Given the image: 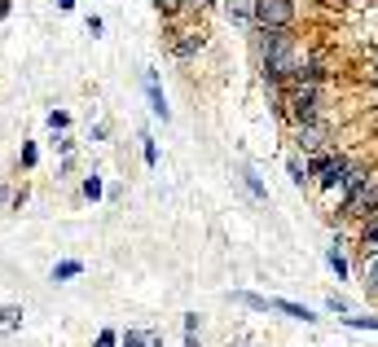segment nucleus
Instances as JSON below:
<instances>
[{
	"instance_id": "obj_1",
	"label": "nucleus",
	"mask_w": 378,
	"mask_h": 347,
	"mask_svg": "<svg viewBox=\"0 0 378 347\" xmlns=\"http://www.w3.org/2000/svg\"><path fill=\"white\" fill-rule=\"evenodd\" d=\"M260 48H264V80L277 84V80H286L295 75V40L286 36V27H260Z\"/></svg>"
},
{
	"instance_id": "obj_2",
	"label": "nucleus",
	"mask_w": 378,
	"mask_h": 347,
	"mask_svg": "<svg viewBox=\"0 0 378 347\" xmlns=\"http://www.w3.org/2000/svg\"><path fill=\"white\" fill-rule=\"evenodd\" d=\"M251 18H256L260 27H290L295 5L290 0H251Z\"/></svg>"
},
{
	"instance_id": "obj_3",
	"label": "nucleus",
	"mask_w": 378,
	"mask_h": 347,
	"mask_svg": "<svg viewBox=\"0 0 378 347\" xmlns=\"http://www.w3.org/2000/svg\"><path fill=\"white\" fill-rule=\"evenodd\" d=\"M347 203H352V211H357V215H369V220H374V215H378V176H365Z\"/></svg>"
},
{
	"instance_id": "obj_4",
	"label": "nucleus",
	"mask_w": 378,
	"mask_h": 347,
	"mask_svg": "<svg viewBox=\"0 0 378 347\" xmlns=\"http://www.w3.org/2000/svg\"><path fill=\"white\" fill-rule=\"evenodd\" d=\"M325 137H330V128H325V123H317V119L299 123V145H304V150H321Z\"/></svg>"
},
{
	"instance_id": "obj_5",
	"label": "nucleus",
	"mask_w": 378,
	"mask_h": 347,
	"mask_svg": "<svg viewBox=\"0 0 378 347\" xmlns=\"http://www.w3.org/2000/svg\"><path fill=\"white\" fill-rule=\"evenodd\" d=\"M313 171H317V181L335 185V181L343 176V171H347V163H343V159H317V167H313Z\"/></svg>"
},
{
	"instance_id": "obj_6",
	"label": "nucleus",
	"mask_w": 378,
	"mask_h": 347,
	"mask_svg": "<svg viewBox=\"0 0 378 347\" xmlns=\"http://www.w3.org/2000/svg\"><path fill=\"white\" fill-rule=\"evenodd\" d=\"M268 308H273V312H286V316H295V321H317L308 308H299V304H290V299H268Z\"/></svg>"
},
{
	"instance_id": "obj_7",
	"label": "nucleus",
	"mask_w": 378,
	"mask_h": 347,
	"mask_svg": "<svg viewBox=\"0 0 378 347\" xmlns=\"http://www.w3.org/2000/svg\"><path fill=\"white\" fill-rule=\"evenodd\" d=\"M172 48H176V58H194V53H198V48H203V36H194V31H185V36H181V40H176Z\"/></svg>"
},
{
	"instance_id": "obj_8",
	"label": "nucleus",
	"mask_w": 378,
	"mask_h": 347,
	"mask_svg": "<svg viewBox=\"0 0 378 347\" xmlns=\"http://www.w3.org/2000/svg\"><path fill=\"white\" fill-rule=\"evenodd\" d=\"M145 88H149V110H154V114H163V119H167V102H163V92H159L154 75H145Z\"/></svg>"
},
{
	"instance_id": "obj_9",
	"label": "nucleus",
	"mask_w": 378,
	"mask_h": 347,
	"mask_svg": "<svg viewBox=\"0 0 378 347\" xmlns=\"http://www.w3.org/2000/svg\"><path fill=\"white\" fill-rule=\"evenodd\" d=\"M80 272H84V264H80V260H66V264H58V268H53V282H70V277H80Z\"/></svg>"
},
{
	"instance_id": "obj_10",
	"label": "nucleus",
	"mask_w": 378,
	"mask_h": 347,
	"mask_svg": "<svg viewBox=\"0 0 378 347\" xmlns=\"http://www.w3.org/2000/svg\"><path fill=\"white\" fill-rule=\"evenodd\" d=\"M229 18L233 22H246L251 18V0H229Z\"/></svg>"
},
{
	"instance_id": "obj_11",
	"label": "nucleus",
	"mask_w": 378,
	"mask_h": 347,
	"mask_svg": "<svg viewBox=\"0 0 378 347\" xmlns=\"http://www.w3.org/2000/svg\"><path fill=\"white\" fill-rule=\"evenodd\" d=\"M347 326H357V330H378V316H347Z\"/></svg>"
},
{
	"instance_id": "obj_12",
	"label": "nucleus",
	"mask_w": 378,
	"mask_h": 347,
	"mask_svg": "<svg viewBox=\"0 0 378 347\" xmlns=\"http://www.w3.org/2000/svg\"><path fill=\"white\" fill-rule=\"evenodd\" d=\"M66 123H70V119H66L62 110H53V114H48V128H53V132H62V128H66Z\"/></svg>"
},
{
	"instance_id": "obj_13",
	"label": "nucleus",
	"mask_w": 378,
	"mask_h": 347,
	"mask_svg": "<svg viewBox=\"0 0 378 347\" xmlns=\"http://www.w3.org/2000/svg\"><path fill=\"white\" fill-rule=\"evenodd\" d=\"M18 316H22V312H18V308H9L5 316H0V326H5V330H14V326H18Z\"/></svg>"
},
{
	"instance_id": "obj_14",
	"label": "nucleus",
	"mask_w": 378,
	"mask_h": 347,
	"mask_svg": "<svg viewBox=\"0 0 378 347\" xmlns=\"http://www.w3.org/2000/svg\"><path fill=\"white\" fill-rule=\"evenodd\" d=\"M84 193H88V198H102V181H97V176L84 181Z\"/></svg>"
},
{
	"instance_id": "obj_15",
	"label": "nucleus",
	"mask_w": 378,
	"mask_h": 347,
	"mask_svg": "<svg viewBox=\"0 0 378 347\" xmlns=\"http://www.w3.org/2000/svg\"><path fill=\"white\" fill-rule=\"evenodd\" d=\"M330 268L339 272V277H343V272H347V264H343V255H339V251H330Z\"/></svg>"
},
{
	"instance_id": "obj_16",
	"label": "nucleus",
	"mask_w": 378,
	"mask_h": 347,
	"mask_svg": "<svg viewBox=\"0 0 378 347\" xmlns=\"http://www.w3.org/2000/svg\"><path fill=\"white\" fill-rule=\"evenodd\" d=\"M365 246H369V251H378V225H369V233H365Z\"/></svg>"
},
{
	"instance_id": "obj_17",
	"label": "nucleus",
	"mask_w": 378,
	"mask_h": 347,
	"mask_svg": "<svg viewBox=\"0 0 378 347\" xmlns=\"http://www.w3.org/2000/svg\"><path fill=\"white\" fill-rule=\"evenodd\" d=\"M123 347H145V338L141 334H123Z\"/></svg>"
},
{
	"instance_id": "obj_18",
	"label": "nucleus",
	"mask_w": 378,
	"mask_h": 347,
	"mask_svg": "<svg viewBox=\"0 0 378 347\" xmlns=\"http://www.w3.org/2000/svg\"><path fill=\"white\" fill-rule=\"evenodd\" d=\"M97 347H115V334L106 330V334H97Z\"/></svg>"
},
{
	"instance_id": "obj_19",
	"label": "nucleus",
	"mask_w": 378,
	"mask_h": 347,
	"mask_svg": "<svg viewBox=\"0 0 378 347\" xmlns=\"http://www.w3.org/2000/svg\"><path fill=\"white\" fill-rule=\"evenodd\" d=\"M181 5H185V0H159V9H167V14H172V9H181Z\"/></svg>"
}]
</instances>
